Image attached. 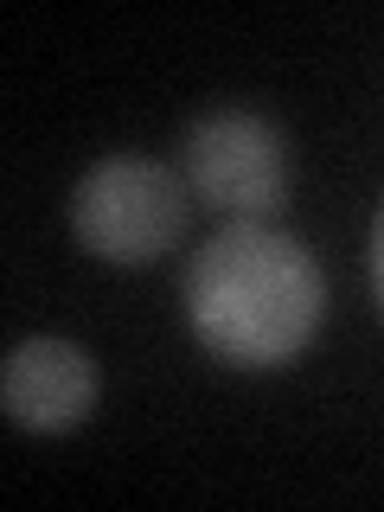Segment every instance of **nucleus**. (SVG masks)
Returning <instances> with one entry per match:
<instances>
[{
    "label": "nucleus",
    "mask_w": 384,
    "mask_h": 512,
    "mask_svg": "<svg viewBox=\"0 0 384 512\" xmlns=\"http://www.w3.org/2000/svg\"><path fill=\"white\" fill-rule=\"evenodd\" d=\"M365 269H372V295H378V308H384V205H378V218H372V244H365Z\"/></svg>",
    "instance_id": "obj_5"
},
{
    "label": "nucleus",
    "mask_w": 384,
    "mask_h": 512,
    "mask_svg": "<svg viewBox=\"0 0 384 512\" xmlns=\"http://www.w3.org/2000/svg\"><path fill=\"white\" fill-rule=\"evenodd\" d=\"M327 276L295 231L269 218H224L186 263V320L218 359L269 372L320 333Z\"/></svg>",
    "instance_id": "obj_1"
},
{
    "label": "nucleus",
    "mask_w": 384,
    "mask_h": 512,
    "mask_svg": "<svg viewBox=\"0 0 384 512\" xmlns=\"http://www.w3.org/2000/svg\"><path fill=\"white\" fill-rule=\"evenodd\" d=\"M186 212H192L186 173L154 154H103L71 186L77 244L116 269H141L167 256L186 231Z\"/></svg>",
    "instance_id": "obj_2"
},
{
    "label": "nucleus",
    "mask_w": 384,
    "mask_h": 512,
    "mask_svg": "<svg viewBox=\"0 0 384 512\" xmlns=\"http://www.w3.org/2000/svg\"><path fill=\"white\" fill-rule=\"evenodd\" d=\"M96 391H103V378H96L90 346L58 340V333H32L0 359V410L13 429H32V436L90 423Z\"/></svg>",
    "instance_id": "obj_4"
},
{
    "label": "nucleus",
    "mask_w": 384,
    "mask_h": 512,
    "mask_svg": "<svg viewBox=\"0 0 384 512\" xmlns=\"http://www.w3.org/2000/svg\"><path fill=\"white\" fill-rule=\"evenodd\" d=\"M180 173L199 205H218L224 218H269L295 186V148L263 109L212 103L186 122Z\"/></svg>",
    "instance_id": "obj_3"
}]
</instances>
